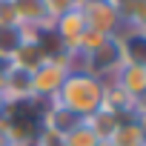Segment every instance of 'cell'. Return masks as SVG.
<instances>
[{
	"mask_svg": "<svg viewBox=\"0 0 146 146\" xmlns=\"http://www.w3.org/2000/svg\"><path fill=\"white\" fill-rule=\"evenodd\" d=\"M103 89H106V80H98L95 75H89L83 69H69L66 80L60 83V89L52 100H57L60 106L72 109L75 115H80L86 120L89 115H95L103 106Z\"/></svg>",
	"mask_w": 146,
	"mask_h": 146,
	"instance_id": "1",
	"label": "cell"
},
{
	"mask_svg": "<svg viewBox=\"0 0 146 146\" xmlns=\"http://www.w3.org/2000/svg\"><path fill=\"white\" fill-rule=\"evenodd\" d=\"M72 54L60 52L54 57H46L37 69H32V92H35V100H52L60 89V83L66 80L69 69H72Z\"/></svg>",
	"mask_w": 146,
	"mask_h": 146,
	"instance_id": "2",
	"label": "cell"
},
{
	"mask_svg": "<svg viewBox=\"0 0 146 146\" xmlns=\"http://www.w3.org/2000/svg\"><path fill=\"white\" fill-rule=\"evenodd\" d=\"M80 15H83V23L89 32H98V35H120V12L115 3L109 0H86L80 6Z\"/></svg>",
	"mask_w": 146,
	"mask_h": 146,
	"instance_id": "3",
	"label": "cell"
},
{
	"mask_svg": "<svg viewBox=\"0 0 146 146\" xmlns=\"http://www.w3.org/2000/svg\"><path fill=\"white\" fill-rule=\"evenodd\" d=\"M52 35H54V40L60 43V49H63L66 54H78L80 40H83V35H86V23H83L80 9H72V12L60 15V17L52 23Z\"/></svg>",
	"mask_w": 146,
	"mask_h": 146,
	"instance_id": "4",
	"label": "cell"
},
{
	"mask_svg": "<svg viewBox=\"0 0 146 146\" xmlns=\"http://www.w3.org/2000/svg\"><path fill=\"white\" fill-rule=\"evenodd\" d=\"M80 123H83L80 115H75L72 109L60 106L57 100H49V103L43 106V112H40V129H43V132H52V135H57V137H66L69 132H75Z\"/></svg>",
	"mask_w": 146,
	"mask_h": 146,
	"instance_id": "5",
	"label": "cell"
},
{
	"mask_svg": "<svg viewBox=\"0 0 146 146\" xmlns=\"http://www.w3.org/2000/svg\"><path fill=\"white\" fill-rule=\"evenodd\" d=\"M112 83L117 89H123L132 100L143 103V95H146V63H123L115 72Z\"/></svg>",
	"mask_w": 146,
	"mask_h": 146,
	"instance_id": "6",
	"label": "cell"
},
{
	"mask_svg": "<svg viewBox=\"0 0 146 146\" xmlns=\"http://www.w3.org/2000/svg\"><path fill=\"white\" fill-rule=\"evenodd\" d=\"M15 12L20 26H37V29H52L49 12L43 0H15Z\"/></svg>",
	"mask_w": 146,
	"mask_h": 146,
	"instance_id": "7",
	"label": "cell"
},
{
	"mask_svg": "<svg viewBox=\"0 0 146 146\" xmlns=\"http://www.w3.org/2000/svg\"><path fill=\"white\" fill-rule=\"evenodd\" d=\"M112 146H146V135H143V123L140 117H126L120 120V126L115 129V135L109 137Z\"/></svg>",
	"mask_w": 146,
	"mask_h": 146,
	"instance_id": "8",
	"label": "cell"
},
{
	"mask_svg": "<svg viewBox=\"0 0 146 146\" xmlns=\"http://www.w3.org/2000/svg\"><path fill=\"white\" fill-rule=\"evenodd\" d=\"M86 126L95 132V137H98V140H109V137L115 135V129L120 126V117H117L115 112H109V109H103V106H100L95 115H89V117H86Z\"/></svg>",
	"mask_w": 146,
	"mask_h": 146,
	"instance_id": "9",
	"label": "cell"
},
{
	"mask_svg": "<svg viewBox=\"0 0 146 146\" xmlns=\"http://www.w3.org/2000/svg\"><path fill=\"white\" fill-rule=\"evenodd\" d=\"M43 60H46V54H43L40 43H20L17 52L12 54V66H20V69H26V72L37 69Z\"/></svg>",
	"mask_w": 146,
	"mask_h": 146,
	"instance_id": "10",
	"label": "cell"
},
{
	"mask_svg": "<svg viewBox=\"0 0 146 146\" xmlns=\"http://www.w3.org/2000/svg\"><path fill=\"white\" fill-rule=\"evenodd\" d=\"M63 140H66V146H98V137H95V132L86 126V120H83L75 132H69Z\"/></svg>",
	"mask_w": 146,
	"mask_h": 146,
	"instance_id": "11",
	"label": "cell"
},
{
	"mask_svg": "<svg viewBox=\"0 0 146 146\" xmlns=\"http://www.w3.org/2000/svg\"><path fill=\"white\" fill-rule=\"evenodd\" d=\"M46 3V12H49V20L54 23L60 15H66V12H72V9H80L86 0H43Z\"/></svg>",
	"mask_w": 146,
	"mask_h": 146,
	"instance_id": "12",
	"label": "cell"
},
{
	"mask_svg": "<svg viewBox=\"0 0 146 146\" xmlns=\"http://www.w3.org/2000/svg\"><path fill=\"white\" fill-rule=\"evenodd\" d=\"M20 43H23V40H20V32H17V29H0V54L12 57Z\"/></svg>",
	"mask_w": 146,
	"mask_h": 146,
	"instance_id": "13",
	"label": "cell"
},
{
	"mask_svg": "<svg viewBox=\"0 0 146 146\" xmlns=\"http://www.w3.org/2000/svg\"><path fill=\"white\" fill-rule=\"evenodd\" d=\"M17 12H15V0H0V29H17Z\"/></svg>",
	"mask_w": 146,
	"mask_h": 146,
	"instance_id": "14",
	"label": "cell"
},
{
	"mask_svg": "<svg viewBox=\"0 0 146 146\" xmlns=\"http://www.w3.org/2000/svg\"><path fill=\"white\" fill-rule=\"evenodd\" d=\"M35 146H66V140L63 137H57V135H52V132H37V137H35Z\"/></svg>",
	"mask_w": 146,
	"mask_h": 146,
	"instance_id": "15",
	"label": "cell"
},
{
	"mask_svg": "<svg viewBox=\"0 0 146 146\" xmlns=\"http://www.w3.org/2000/svg\"><path fill=\"white\" fill-rule=\"evenodd\" d=\"M0 146H12V137H9V132L0 126Z\"/></svg>",
	"mask_w": 146,
	"mask_h": 146,
	"instance_id": "16",
	"label": "cell"
},
{
	"mask_svg": "<svg viewBox=\"0 0 146 146\" xmlns=\"http://www.w3.org/2000/svg\"><path fill=\"white\" fill-rule=\"evenodd\" d=\"M3 109H6V103H3V95H0V115H3Z\"/></svg>",
	"mask_w": 146,
	"mask_h": 146,
	"instance_id": "17",
	"label": "cell"
},
{
	"mask_svg": "<svg viewBox=\"0 0 146 146\" xmlns=\"http://www.w3.org/2000/svg\"><path fill=\"white\" fill-rule=\"evenodd\" d=\"M98 146H112V143L109 140H98Z\"/></svg>",
	"mask_w": 146,
	"mask_h": 146,
	"instance_id": "18",
	"label": "cell"
},
{
	"mask_svg": "<svg viewBox=\"0 0 146 146\" xmlns=\"http://www.w3.org/2000/svg\"><path fill=\"white\" fill-rule=\"evenodd\" d=\"M12 146H20V143H12Z\"/></svg>",
	"mask_w": 146,
	"mask_h": 146,
	"instance_id": "19",
	"label": "cell"
}]
</instances>
